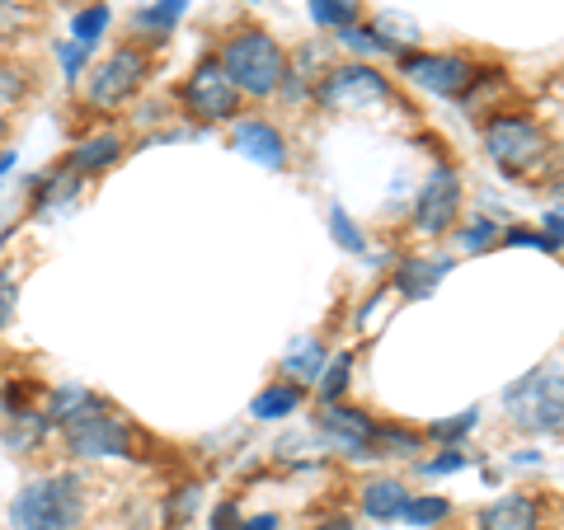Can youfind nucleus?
<instances>
[{
    "mask_svg": "<svg viewBox=\"0 0 564 530\" xmlns=\"http://www.w3.org/2000/svg\"><path fill=\"white\" fill-rule=\"evenodd\" d=\"M212 52H217L221 70L231 76V85L250 103L278 99L282 80H288V66H292V52L282 47V38H273L263 24H231Z\"/></svg>",
    "mask_w": 564,
    "mask_h": 530,
    "instance_id": "obj_1",
    "label": "nucleus"
},
{
    "mask_svg": "<svg viewBox=\"0 0 564 530\" xmlns=\"http://www.w3.org/2000/svg\"><path fill=\"white\" fill-rule=\"evenodd\" d=\"M151 76H155V47L141 38H122L99 62H90V70L80 80V103L95 118H118L128 103L141 99Z\"/></svg>",
    "mask_w": 564,
    "mask_h": 530,
    "instance_id": "obj_2",
    "label": "nucleus"
},
{
    "mask_svg": "<svg viewBox=\"0 0 564 530\" xmlns=\"http://www.w3.org/2000/svg\"><path fill=\"white\" fill-rule=\"evenodd\" d=\"M480 146L494 161V169H499L503 179H518V184H532L536 169L545 165V155L555 151L545 122L536 113H522V109H499V113L480 118Z\"/></svg>",
    "mask_w": 564,
    "mask_h": 530,
    "instance_id": "obj_3",
    "label": "nucleus"
},
{
    "mask_svg": "<svg viewBox=\"0 0 564 530\" xmlns=\"http://www.w3.org/2000/svg\"><path fill=\"white\" fill-rule=\"evenodd\" d=\"M311 103L329 118H372L381 109H400V85L372 62H334L321 85L311 90Z\"/></svg>",
    "mask_w": 564,
    "mask_h": 530,
    "instance_id": "obj_4",
    "label": "nucleus"
},
{
    "mask_svg": "<svg viewBox=\"0 0 564 530\" xmlns=\"http://www.w3.org/2000/svg\"><path fill=\"white\" fill-rule=\"evenodd\" d=\"M10 530H80L85 526V479L70 470L39 474L10 498Z\"/></svg>",
    "mask_w": 564,
    "mask_h": 530,
    "instance_id": "obj_5",
    "label": "nucleus"
},
{
    "mask_svg": "<svg viewBox=\"0 0 564 530\" xmlns=\"http://www.w3.org/2000/svg\"><path fill=\"white\" fill-rule=\"evenodd\" d=\"M503 418L522 437H564V362H545L508 385Z\"/></svg>",
    "mask_w": 564,
    "mask_h": 530,
    "instance_id": "obj_6",
    "label": "nucleus"
},
{
    "mask_svg": "<svg viewBox=\"0 0 564 530\" xmlns=\"http://www.w3.org/2000/svg\"><path fill=\"white\" fill-rule=\"evenodd\" d=\"M174 109H180V118H188L198 132L231 128V122L245 113V95L231 85V76L221 70L217 52H207V57L193 62L188 76L174 85Z\"/></svg>",
    "mask_w": 564,
    "mask_h": 530,
    "instance_id": "obj_7",
    "label": "nucleus"
},
{
    "mask_svg": "<svg viewBox=\"0 0 564 530\" xmlns=\"http://www.w3.org/2000/svg\"><path fill=\"white\" fill-rule=\"evenodd\" d=\"M462 207H466V179L456 161L437 155V165L429 169V179L419 184L414 192V207H410V231L423 235V240H443L456 231L462 221Z\"/></svg>",
    "mask_w": 564,
    "mask_h": 530,
    "instance_id": "obj_8",
    "label": "nucleus"
},
{
    "mask_svg": "<svg viewBox=\"0 0 564 530\" xmlns=\"http://www.w3.org/2000/svg\"><path fill=\"white\" fill-rule=\"evenodd\" d=\"M62 437V451L70 455V461H132L137 451V428L128 418H118L109 404L95 413H85L76 422H66V428H57Z\"/></svg>",
    "mask_w": 564,
    "mask_h": 530,
    "instance_id": "obj_9",
    "label": "nucleus"
},
{
    "mask_svg": "<svg viewBox=\"0 0 564 530\" xmlns=\"http://www.w3.org/2000/svg\"><path fill=\"white\" fill-rule=\"evenodd\" d=\"M475 66H480V57H475V52H462V47H447V52L414 47V52H404V57H395V76L423 95L456 103L466 95V85L475 80Z\"/></svg>",
    "mask_w": 564,
    "mask_h": 530,
    "instance_id": "obj_10",
    "label": "nucleus"
},
{
    "mask_svg": "<svg viewBox=\"0 0 564 530\" xmlns=\"http://www.w3.org/2000/svg\"><path fill=\"white\" fill-rule=\"evenodd\" d=\"M311 432L321 437V446H329L339 461L348 465H367V461H377V446H372V437H377V413L372 409H362V404H315V413H311Z\"/></svg>",
    "mask_w": 564,
    "mask_h": 530,
    "instance_id": "obj_11",
    "label": "nucleus"
},
{
    "mask_svg": "<svg viewBox=\"0 0 564 530\" xmlns=\"http://www.w3.org/2000/svg\"><path fill=\"white\" fill-rule=\"evenodd\" d=\"M226 136H231V151L245 155L250 165L269 169V174H288L292 169V141H288V132H282L278 122L259 118V113H240L231 128H226Z\"/></svg>",
    "mask_w": 564,
    "mask_h": 530,
    "instance_id": "obj_12",
    "label": "nucleus"
},
{
    "mask_svg": "<svg viewBox=\"0 0 564 530\" xmlns=\"http://www.w3.org/2000/svg\"><path fill=\"white\" fill-rule=\"evenodd\" d=\"M475 530H545V498L541 493H499L475 511Z\"/></svg>",
    "mask_w": 564,
    "mask_h": 530,
    "instance_id": "obj_13",
    "label": "nucleus"
},
{
    "mask_svg": "<svg viewBox=\"0 0 564 530\" xmlns=\"http://www.w3.org/2000/svg\"><path fill=\"white\" fill-rule=\"evenodd\" d=\"M452 268H456V258L452 254H414V258H400L395 268H391V287H395V296L400 300H429L443 281L452 277Z\"/></svg>",
    "mask_w": 564,
    "mask_h": 530,
    "instance_id": "obj_14",
    "label": "nucleus"
},
{
    "mask_svg": "<svg viewBox=\"0 0 564 530\" xmlns=\"http://www.w3.org/2000/svg\"><path fill=\"white\" fill-rule=\"evenodd\" d=\"M122 155H128V136L118 128H99V132H85L76 146L66 151V169L80 174V179H99V174H109Z\"/></svg>",
    "mask_w": 564,
    "mask_h": 530,
    "instance_id": "obj_15",
    "label": "nucleus"
},
{
    "mask_svg": "<svg viewBox=\"0 0 564 530\" xmlns=\"http://www.w3.org/2000/svg\"><path fill=\"white\" fill-rule=\"evenodd\" d=\"M508 95H513V70H508L503 62H480L475 66V80L466 85V95L456 99V109L480 122L489 113L508 109Z\"/></svg>",
    "mask_w": 564,
    "mask_h": 530,
    "instance_id": "obj_16",
    "label": "nucleus"
},
{
    "mask_svg": "<svg viewBox=\"0 0 564 530\" xmlns=\"http://www.w3.org/2000/svg\"><path fill=\"white\" fill-rule=\"evenodd\" d=\"M52 418L43 413V404H29V409L20 413H6V422H0V446H6L10 455H39L47 441H52Z\"/></svg>",
    "mask_w": 564,
    "mask_h": 530,
    "instance_id": "obj_17",
    "label": "nucleus"
},
{
    "mask_svg": "<svg viewBox=\"0 0 564 530\" xmlns=\"http://www.w3.org/2000/svg\"><path fill=\"white\" fill-rule=\"evenodd\" d=\"M184 14H188V0H147V5H137V10H132L128 33L161 52V47L170 43V33L184 24Z\"/></svg>",
    "mask_w": 564,
    "mask_h": 530,
    "instance_id": "obj_18",
    "label": "nucleus"
},
{
    "mask_svg": "<svg viewBox=\"0 0 564 530\" xmlns=\"http://www.w3.org/2000/svg\"><path fill=\"white\" fill-rule=\"evenodd\" d=\"M404 503H410V488H404L395 474H377V479H367L358 488V511H362L367 521H377V526L400 521Z\"/></svg>",
    "mask_w": 564,
    "mask_h": 530,
    "instance_id": "obj_19",
    "label": "nucleus"
},
{
    "mask_svg": "<svg viewBox=\"0 0 564 530\" xmlns=\"http://www.w3.org/2000/svg\"><path fill=\"white\" fill-rule=\"evenodd\" d=\"M104 409V395H95L90 385H76V380H62V385H47L43 390V413L52 418V428H66L85 413Z\"/></svg>",
    "mask_w": 564,
    "mask_h": 530,
    "instance_id": "obj_20",
    "label": "nucleus"
},
{
    "mask_svg": "<svg viewBox=\"0 0 564 530\" xmlns=\"http://www.w3.org/2000/svg\"><path fill=\"white\" fill-rule=\"evenodd\" d=\"M306 399H311L306 385L278 376V380H269V385H263V390L250 399V418H254V422H288L292 413H302Z\"/></svg>",
    "mask_w": 564,
    "mask_h": 530,
    "instance_id": "obj_21",
    "label": "nucleus"
},
{
    "mask_svg": "<svg viewBox=\"0 0 564 530\" xmlns=\"http://www.w3.org/2000/svg\"><path fill=\"white\" fill-rule=\"evenodd\" d=\"M372 33H377V47H381V57H404V52H414V47H423V29H419V20L414 14H404V10H377L372 20Z\"/></svg>",
    "mask_w": 564,
    "mask_h": 530,
    "instance_id": "obj_22",
    "label": "nucleus"
},
{
    "mask_svg": "<svg viewBox=\"0 0 564 530\" xmlns=\"http://www.w3.org/2000/svg\"><path fill=\"white\" fill-rule=\"evenodd\" d=\"M90 184V179H80V174H70L66 165L62 169H52L43 174V179H33L29 188V207H33V217H52V211H62L80 198V188Z\"/></svg>",
    "mask_w": 564,
    "mask_h": 530,
    "instance_id": "obj_23",
    "label": "nucleus"
},
{
    "mask_svg": "<svg viewBox=\"0 0 564 530\" xmlns=\"http://www.w3.org/2000/svg\"><path fill=\"white\" fill-rule=\"evenodd\" d=\"M325 366H329V347L325 339H311V333H302L288 352H282V376L296 380V385H306V390H315V380L325 376Z\"/></svg>",
    "mask_w": 564,
    "mask_h": 530,
    "instance_id": "obj_24",
    "label": "nucleus"
},
{
    "mask_svg": "<svg viewBox=\"0 0 564 530\" xmlns=\"http://www.w3.org/2000/svg\"><path fill=\"white\" fill-rule=\"evenodd\" d=\"M377 461H419V451L429 446V437L414 422H395V418H377Z\"/></svg>",
    "mask_w": 564,
    "mask_h": 530,
    "instance_id": "obj_25",
    "label": "nucleus"
},
{
    "mask_svg": "<svg viewBox=\"0 0 564 530\" xmlns=\"http://www.w3.org/2000/svg\"><path fill=\"white\" fill-rule=\"evenodd\" d=\"M499 235H503V221L485 217V211H470V217L456 221L452 244L462 254H489V250H499Z\"/></svg>",
    "mask_w": 564,
    "mask_h": 530,
    "instance_id": "obj_26",
    "label": "nucleus"
},
{
    "mask_svg": "<svg viewBox=\"0 0 564 530\" xmlns=\"http://www.w3.org/2000/svg\"><path fill=\"white\" fill-rule=\"evenodd\" d=\"M109 24H113L109 0H85L80 10H70V33H66V38H76L80 47L95 52L104 38H109Z\"/></svg>",
    "mask_w": 564,
    "mask_h": 530,
    "instance_id": "obj_27",
    "label": "nucleus"
},
{
    "mask_svg": "<svg viewBox=\"0 0 564 530\" xmlns=\"http://www.w3.org/2000/svg\"><path fill=\"white\" fill-rule=\"evenodd\" d=\"M352 371H358V352H329V366H325V376L315 380V404H339L348 399L352 390Z\"/></svg>",
    "mask_w": 564,
    "mask_h": 530,
    "instance_id": "obj_28",
    "label": "nucleus"
},
{
    "mask_svg": "<svg viewBox=\"0 0 564 530\" xmlns=\"http://www.w3.org/2000/svg\"><path fill=\"white\" fill-rule=\"evenodd\" d=\"M452 498H443V493H410V503H404L400 511V521L404 526H414V530H437V526H447L452 521Z\"/></svg>",
    "mask_w": 564,
    "mask_h": 530,
    "instance_id": "obj_29",
    "label": "nucleus"
},
{
    "mask_svg": "<svg viewBox=\"0 0 564 530\" xmlns=\"http://www.w3.org/2000/svg\"><path fill=\"white\" fill-rule=\"evenodd\" d=\"M325 225H329V240H334V250L348 254V258H367V231L358 221H352V211L334 202L325 211Z\"/></svg>",
    "mask_w": 564,
    "mask_h": 530,
    "instance_id": "obj_30",
    "label": "nucleus"
},
{
    "mask_svg": "<svg viewBox=\"0 0 564 530\" xmlns=\"http://www.w3.org/2000/svg\"><path fill=\"white\" fill-rule=\"evenodd\" d=\"M475 428H480V409H462V413H452V418H433L429 428H423V437L433 441V446H466V441L475 437Z\"/></svg>",
    "mask_w": 564,
    "mask_h": 530,
    "instance_id": "obj_31",
    "label": "nucleus"
},
{
    "mask_svg": "<svg viewBox=\"0 0 564 530\" xmlns=\"http://www.w3.org/2000/svg\"><path fill=\"white\" fill-rule=\"evenodd\" d=\"M306 10H311V24L329 29V33H339V29L362 20V0H311Z\"/></svg>",
    "mask_w": 564,
    "mask_h": 530,
    "instance_id": "obj_32",
    "label": "nucleus"
},
{
    "mask_svg": "<svg viewBox=\"0 0 564 530\" xmlns=\"http://www.w3.org/2000/svg\"><path fill=\"white\" fill-rule=\"evenodd\" d=\"M52 57H57V70H62L66 85H80L85 70H90V62H95V52L80 47L76 38H57V43H52Z\"/></svg>",
    "mask_w": 564,
    "mask_h": 530,
    "instance_id": "obj_33",
    "label": "nucleus"
},
{
    "mask_svg": "<svg viewBox=\"0 0 564 530\" xmlns=\"http://www.w3.org/2000/svg\"><path fill=\"white\" fill-rule=\"evenodd\" d=\"M334 43H339V47L348 52V57H358V62H372V57H381L377 33H372V24H367V20H358V24L339 29V33H334Z\"/></svg>",
    "mask_w": 564,
    "mask_h": 530,
    "instance_id": "obj_34",
    "label": "nucleus"
},
{
    "mask_svg": "<svg viewBox=\"0 0 564 530\" xmlns=\"http://www.w3.org/2000/svg\"><path fill=\"white\" fill-rule=\"evenodd\" d=\"M470 465V455L462 446H443L437 455H419L414 470L423 474V479H447V474H462Z\"/></svg>",
    "mask_w": 564,
    "mask_h": 530,
    "instance_id": "obj_35",
    "label": "nucleus"
},
{
    "mask_svg": "<svg viewBox=\"0 0 564 530\" xmlns=\"http://www.w3.org/2000/svg\"><path fill=\"white\" fill-rule=\"evenodd\" d=\"M33 90V70L29 66H6L0 62V113H10L14 103H24Z\"/></svg>",
    "mask_w": 564,
    "mask_h": 530,
    "instance_id": "obj_36",
    "label": "nucleus"
},
{
    "mask_svg": "<svg viewBox=\"0 0 564 530\" xmlns=\"http://www.w3.org/2000/svg\"><path fill=\"white\" fill-rule=\"evenodd\" d=\"M198 503H203V488L198 484H180L165 498V521H170V530H180L184 521H193V511H198Z\"/></svg>",
    "mask_w": 564,
    "mask_h": 530,
    "instance_id": "obj_37",
    "label": "nucleus"
},
{
    "mask_svg": "<svg viewBox=\"0 0 564 530\" xmlns=\"http://www.w3.org/2000/svg\"><path fill=\"white\" fill-rule=\"evenodd\" d=\"M20 281H24L20 263H0V333L10 329L14 306H20Z\"/></svg>",
    "mask_w": 564,
    "mask_h": 530,
    "instance_id": "obj_38",
    "label": "nucleus"
},
{
    "mask_svg": "<svg viewBox=\"0 0 564 530\" xmlns=\"http://www.w3.org/2000/svg\"><path fill=\"white\" fill-rule=\"evenodd\" d=\"M245 526V503L240 498H221L207 511V530H240Z\"/></svg>",
    "mask_w": 564,
    "mask_h": 530,
    "instance_id": "obj_39",
    "label": "nucleus"
},
{
    "mask_svg": "<svg viewBox=\"0 0 564 530\" xmlns=\"http://www.w3.org/2000/svg\"><path fill=\"white\" fill-rule=\"evenodd\" d=\"M508 465H518V470H536V465H545V451L522 446V451H513V455H508Z\"/></svg>",
    "mask_w": 564,
    "mask_h": 530,
    "instance_id": "obj_40",
    "label": "nucleus"
},
{
    "mask_svg": "<svg viewBox=\"0 0 564 530\" xmlns=\"http://www.w3.org/2000/svg\"><path fill=\"white\" fill-rule=\"evenodd\" d=\"M541 231H545V235H555V240L564 244V207H551V211H545V217H541Z\"/></svg>",
    "mask_w": 564,
    "mask_h": 530,
    "instance_id": "obj_41",
    "label": "nucleus"
},
{
    "mask_svg": "<svg viewBox=\"0 0 564 530\" xmlns=\"http://www.w3.org/2000/svg\"><path fill=\"white\" fill-rule=\"evenodd\" d=\"M278 526H282L278 511H254V517H245L240 530H278Z\"/></svg>",
    "mask_w": 564,
    "mask_h": 530,
    "instance_id": "obj_42",
    "label": "nucleus"
},
{
    "mask_svg": "<svg viewBox=\"0 0 564 530\" xmlns=\"http://www.w3.org/2000/svg\"><path fill=\"white\" fill-rule=\"evenodd\" d=\"M311 530H352V517L348 511H329V517H315Z\"/></svg>",
    "mask_w": 564,
    "mask_h": 530,
    "instance_id": "obj_43",
    "label": "nucleus"
},
{
    "mask_svg": "<svg viewBox=\"0 0 564 530\" xmlns=\"http://www.w3.org/2000/svg\"><path fill=\"white\" fill-rule=\"evenodd\" d=\"M14 161H20V151H0V179L14 169Z\"/></svg>",
    "mask_w": 564,
    "mask_h": 530,
    "instance_id": "obj_44",
    "label": "nucleus"
},
{
    "mask_svg": "<svg viewBox=\"0 0 564 530\" xmlns=\"http://www.w3.org/2000/svg\"><path fill=\"white\" fill-rule=\"evenodd\" d=\"M10 132H14V118H10V113H0V151H6V141H10Z\"/></svg>",
    "mask_w": 564,
    "mask_h": 530,
    "instance_id": "obj_45",
    "label": "nucleus"
},
{
    "mask_svg": "<svg viewBox=\"0 0 564 530\" xmlns=\"http://www.w3.org/2000/svg\"><path fill=\"white\" fill-rule=\"evenodd\" d=\"M6 385H10V376L0 371V413H6Z\"/></svg>",
    "mask_w": 564,
    "mask_h": 530,
    "instance_id": "obj_46",
    "label": "nucleus"
},
{
    "mask_svg": "<svg viewBox=\"0 0 564 530\" xmlns=\"http://www.w3.org/2000/svg\"><path fill=\"white\" fill-rule=\"evenodd\" d=\"M0 5H33V0H0Z\"/></svg>",
    "mask_w": 564,
    "mask_h": 530,
    "instance_id": "obj_47",
    "label": "nucleus"
},
{
    "mask_svg": "<svg viewBox=\"0 0 564 530\" xmlns=\"http://www.w3.org/2000/svg\"><path fill=\"white\" fill-rule=\"evenodd\" d=\"M6 43H10V38H6V33H0V57H6Z\"/></svg>",
    "mask_w": 564,
    "mask_h": 530,
    "instance_id": "obj_48",
    "label": "nucleus"
},
{
    "mask_svg": "<svg viewBox=\"0 0 564 530\" xmlns=\"http://www.w3.org/2000/svg\"><path fill=\"white\" fill-rule=\"evenodd\" d=\"M0 198H6V184H0Z\"/></svg>",
    "mask_w": 564,
    "mask_h": 530,
    "instance_id": "obj_49",
    "label": "nucleus"
},
{
    "mask_svg": "<svg viewBox=\"0 0 564 530\" xmlns=\"http://www.w3.org/2000/svg\"><path fill=\"white\" fill-rule=\"evenodd\" d=\"M437 530H443V526H437Z\"/></svg>",
    "mask_w": 564,
    "mask_h": 530,
    "instance_id": "obj_50",
    "label": "nucleus"
},
{
    "mask_svg": "<svg viewBox=\"0 0 564 530\" xmlns=\"http://www.w3.org/2000/svg\"><path fill=\"white\" fill-rule=\"evenodd\" d=\"M560 530H564V526H560Z\"/></svg>",
    "mask_w": 564,
    "mask_h": 530,
    "instance_id": "obj_51",
    "label": "nucleus"
}]
</instances>
